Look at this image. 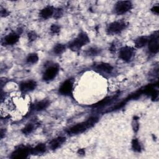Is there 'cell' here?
I'll return each mask as SVG.
<instances>
[{"mask_svg": "<svg viewBox=\"0 0 159 159\" xmlns=\"http://www.w3.org/2000/svg\"><path fill=\"white\" fill-rule=\"evenodd\" d=\"M98 120V119L97 117L90 118L85 122H83L81 123L78 124L73 126L72 127H71L69 129V132L70 134H73L81 133V132L85 131L86 130H87L88 128H90L92 126H93L97 123Z\"/></svg>", "mask_w": 159, "mask_h": 159, "instance_id": "1", "label": "cell"}, {"mask_svg": "<svg viewBox=\"0 0 159 159\" xmlns=\"http://www.w3.org/2000/svg\"><path fill=\"white\" fill-rule=\"evenodd\" d=\"M89 41L88 36L85 33H81L70 44V48L73 51H78L83 45H86Z\"/></svg>", "mask_w": 159, "mask_h": 159, "instance_id": "2", "label": "cell"}, {"mask_svg": "<svg viewBox=\"0 0 159 159\" xmlns=\"http://www.w3.org/2000/svg\"><path fill=\"white\" fill-rule=\"evenodd\" d=\"M125 26L126 25L124 22L116 21L110 24L107 31L109 34H118L125 28Z\"/></svg>", "mask_w": 159, "mask_h": 159, "instance_id": "3", "label": "cell"}, {"mask_svg": "<svg viewBox=\"0 0 159 159\" xmlns=\"http://www.w3.org/2000/svg\"><path fill=\"white\" fill-rule=\"evenodd\" d=\"M158 33L157 31L149 41V49L150 52L153 54H157L158 52Z\"/></svg>", "mask_w": 159, "mask_h": 159, "instance_id": "4", "label": "cell"}, {"mask_svg": "<svg viewBox=\"0 0 159 159\" xmlns=\"http://www.w3.org/2000/svg\"><path fill=\"white\" fill-rule=\"evenodd\" d=\"M132 3L130 2H119L116 6L115 10L117 14H123L129 11L132 8Z\"/></svg>", "mask_w": 159, "mask_h": 159, "instance_id": "5", "label": "cell"}, {"mask_svg": "<svg viewBox=\"0 0 159 159\" xmlns=\"http://www.w3.org/2000/svg\"><path fill=\"white\" fill-rule=\"evenodd\" d=\"M59 72V67L57 66H51L45 72L43 78L45 81H50L53 80Z\"/></svg>", "mask_w": 159, "mask_h": 159, "instance_id": "6", "label": "cell"}, {"mask_svg": "<svg viewBox=\"0 0 159 159\" xmlns=\"http://www.w3.org/2000/svg\"><path fill=\"white\" fill-rule=\"evenodd\" d=\"M73 85L70 80L65 81L60 87L59 92L64 95H68L71 94L72 92Z\"/></svg>", "mask_w": 159, "mask_h": 159, "instance_id": "7", "label": "cell"}, {"mask_svg": "<svg viewBox=\"0 0 159 159\" xmlns=\"http://www.w3.org/2000/svg\"><path fill=\"white\" fill-rule=\"evenodd\" d=\"M134 51L131 47H124L120 50L119 57L124 61H129L133 55Z\"/></svg>", "mask_w": 159, "mask_h": 159, "instance_id": "8", "label": "cell"}, {"mask_svg": "<svg viewBox=\"0 0 159 159\" xmlns=\"http://www.w3.org/2000/svg\"><path fill=\"white\" fill-rule=\"evenodd\" d=\"M31 149L28 147H21L16 150L12 155L13 158H23L27 157L28 155L31 153Z\"/></svg>", "mask_w": 159, "mask_h": 159, "instance_id": "9", "label": "cell"}, {"mask_svg": "<svg viewBox=\"0 0 159 159\" xmlns=\"http://www.w3.org/2000/svg\"><path fill=\"white\" fill-rule=\"evenodd\" d=\"M36 86V83L34 81H29L21 84L20 88L22 92H28L33 90Z\"/></svg>", "mask_w": 159, "mask_h": 159, "instance_id": "10", "label": "cell"}, {"mask_svg": "<svg viewBox=\"0 0 159 159\" xmlns=\"http://www.w3.org/2000/svg\"><path fill=\"white\" fill-rule=\"evenodd\" d=\"M65 141V138H62V137H59L56 139H54L50 143L51 148L52 150H55V149L59 148V147H60L64 143Z\"/></svg>", "mask_w": 159, "mask_h": 159, "instance_id": "11", "label": "cell"}, {"mask_svg": "<svg viewBox=\"0 0 159 159\" xmlns=\"http://www.w3.org/2000/svg\"><path fill=\"white\" fill-rule=\"evenodd\" d=\"M54 8L52 6H47L43 9L40 12V16L44 19H47L51 17L54 14Z\"/></svg>", "mask_w": 159, "mask_h": 159, "instance_id": "12", "label": "cell"}, {"mask_svg": "<svg viewBox=\"0 0 159 159\" xmlns=\"http://www.w3.org/2000/svg\"><path fill=\"white\" fill-rule=\"evenodd\" d=\"M97 68L98 70H100V71H102V72H106V73H110L113 69L112 66L110 64L106 63H102L99 64Z\"/></svg>", "mask_w": 159, "mask_h": 159, "instance_id": "13", "label": "cell"}, {"mask_svg": "<svg viewBox=\"0 0 159 159\" xmlns=\"http://www.w3.org/2000/svg\"><path fill=\"white\" fill-rule=\"evenodd\" d=\"M19 36L16 34H9L5 38V42L8 45H13L16 44L19 40Z\"/></svg>", "mask_w": 159, "mask_h": 159, "instance_id": "14", "label": "cell"}, {"mask_svg": "<svg viewBox=\"0 0 159 159\" xmlns=\"http://www.w3.org/2000/svg\"><path fill=\"white\" fill-rule=\"evenodd\" d=\"M147 42H148V39L146 37H141L135 40V45L137 48H141L145 46Z\"/></svg>", "mask_w": 159, "mask_h": 159, "instance_id": "15", "label": "cell"}, {"mask_svg": "<svg viewBox=\"0 0 159 159\" xmlns=\"http://www.w3.org/2000/svg\"><path fill=\"white\" fill-rule=\"evenodd\" d=\"M45 150H46V147L43 144H40L37 145L35 148L32 149L31 150V153L32 154H38V153H44Z\"/></svg>", "mask_w": 159, "mask_h": 159, "instance_id": "16", "label": "cell"}, {"mask_svg": "<svg viewBox=\"0 0 159 159\" xmlns=\"http://www.w3.org/2000/svg\"><path fill=\"white\" fill-rule=\"evenodd\" d=\"M115 98V97H108V98H106L104 100H103L101 101H100L98 103H97L96 104H95L94 106L95 107H102V106H104L105 105H107L109 103L111 102Z\"/></svg>", "mask_w": 159, "mask_h": 159, "instance_id": "17", "label": "cell"}, {"mask_svg": "<svg viewBox=\"0 0 159 159\" xmlns=\"http://www.w3.org/2000/svg\"><path fill=\"white\" fill-rule=\"evenodd\" d=\"M49 105V102L48 101L44 100V101H42L36 104V108L37 111H42V110L46 109Z\"/></svg>", "mask_w": 159, "mask_h": 159, "instance_id": "18", "label": "cell"}, {"mask_svg": "<svg viewBox=\"0 0 159 159\" xmlns=\"http://www.w3.org/2000/svg\"><path fill=\"white\" fill-rule=\"evenodd\" d=\"M132 147L134 151L135 152H141V147L140 145V143L139 141L137 139H135L132 142Z\"/></svg>", "mask_w": 159, "mask_h": 159, "instance_id": "19", "label": "cell"}, {"mask_svg": "<svg viewBox=\"0 0 159 159\" xmlns=\"http://www.w3.org/2000/svg\"><path fill=\"white\" fill-rule=\"evenodd\" d=\"M65 50V47L62 44H57L54 47V51L56 54H60L63 53Z\"/></svg>", "mask_w": 159, "mask_h": 159, "instance_id": "20", "label": "cell"}, {"mask_svg": "<svg viewBox=\"0 0 159 159\" xmlns=\"http://www.w3.org/2000/svg\"><path fill=\"white\" fill-rule=\"evenodd\" d=\"M39 60L38 55L37 54H31L28 56L27 59V62L30 63H36Z\"/></svg>", "mask_w": 159, "mask_h": 159, "instance_id": "21", "label": "cell"}, {"mask_svg": "<svg viewBox=\"0 0 159 159\" xmlns=\"http://www.w3.org/2000/svg\"><path fill=\"white\" fill-rule=\"evenodd\" d=\"M33 129H34V126L32 124H29L23 129H22V131L24 134H28L31 133L33 131Z\"/></svg>", "mask_w": 159, "mask_h": 159, "instance_id": "22", "label": "cell"}, {"mask_svg": "<svg viewBox=\"0 0 159 159\" xmlns=\"http://www.w3.org/2000/svg\"><path fill=\"white\" fill-rule=\"evenodd\" d=\"M100 53V50L97 48H92L89 49L88 51V54H90L91 55H95Z\"/></svg>", "mask_w": 159, "mask_h": 159, "instance_id": "23", "label": "cell"}, {"mask_svg": "<svg viewBox=\"0 0 159 159\" xmlns=\"http://www.w3.org/2000/svg\"><path fill=\"white\" fill-rule=\"evenodd\" d=\"M51 32H52V33H54V34H57V33H58V32L60 31V27L58 26H57V25H52V26H51Z\"/></svg>", "mask_w": 159, "mask_h": 159, "instance_id": "24", "label": "cell"}, {"mask_svg": "<svg viewBox=\"0 0 159 159\" xmlns=\"http://www.w3.org/2000/svg\"><path fill=\"white\" fill-rule=\"evenodd\" d=\"M36 37H37V35L34 32H31L29 34V38L31 40H35L36 39Z\"/></svg>", "mask_w": 159, "mask_h": 159, "instance_id": "25", "label": "cell"}, {"mask_svg": "<svg viewBox=\"0 0 159 159\" xmlns=\"http://www.w3.org/2000/svg\"><path fill=\"white\" fill-rule=\"evenodd\" d=\"M152 10L153 12H154L155 13H156V14H158V13H159V7H158V6H154V7L152 9Z\"/></svg>", "mask_w": 159, "mask_h": 159, "instance_id": "26", "label": "cell"}, {"mask_svg": "<svg viewBox=\"0 0 159 159\" xmlns=\"http://www.w3.org/2000/svg\"><path fill=\"white\" fill-rule=\"evenodd\" d=\"M78 153H79L80 155H84V154H85V151H84L83 149H80V150H79Z\"/></svg>", "mask_w": 159, "mask_h": 159, "instance_id": "27", "label": "cell"}]
</instances>
